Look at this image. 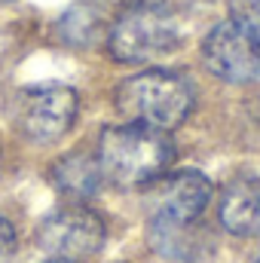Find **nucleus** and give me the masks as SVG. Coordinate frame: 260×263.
Masks as SVG:
<instances>
[{
    "label": "nucleus",
    "mask_w": 260,
    "mask_h": 263,
    "mask_svg": "<svg viewBox=\"0 0 260 263\" xmlns=\"http://www.w3.org/2000/svg\"><path fill=\"white\" fill-rule=\"evenodd\" d=\"M205 67L233 86H248L260 80V46L233 22L214 25L202 40Z\"/></svg>",
    "instance_id": "6"
},
{
    "label": "nucleus",
    "mask_w": 260,
    "mask_h": 263,
    "mask_svg": "<svg viewBox=\"0 0 260 263\" xmlns=\"http://www.w3.org/2000/svg\"><path fill=\"white\" fill-rule=\"evenodd\" d=\"M172 159L175 147L169 135L141 123L104 129L98 141L101 178L117 187H147L169 168Z\"/></svg>",
    "instance_id": "1"
},
{
    "label": "nucleus",
    "mask_w": 260,
    "mask_h": 263,
    "mask_svg": "<svg viewBox=\"0 0 260 263\" xmlns=\"http://www.w3.org/2000/svg\"><path fill=\"white\" fill-rule=\"evenodd\" d=\"M12 251H15V227H12L9 217L0 214V263L6 260Z\"/></svg>",
    "instance_id": "13"
},
{
    "label": "nucleus",
    "mask_w": 260,
    "mask_h": 263,
    "mask_svg": "<svg viewBox=\"0 0 260 263\" xmlns=\"http://www.w3.org/2000/svg\"><path fill=\"white\" fill-rule=\"evenodd\" d=\"M101 168L98 159L86 156V153H67L65 159L55 162L52 168V184L59 187V193H65L73 202H86L98 193L101 187Z\"/></svg>",
    "instance_id": "9"
},
{
    "label": "nucleus",
    "mask_w": 260,
    "mask_h": 263,
    "mask_svg": "<svg viewBox=\"0 0 260 263\" xmlns=\"http://www.w3.org/2000/svg\"><path fill=\"white\" fill-rule=\"evenodd\" d=\"M37 242L52 257H62L70 263L86 260L98 254L104 245V220L83 205H70V208L49 214L40 223Z\"/></svg>",
    "instance_id": "5"
},
{
    "label": "nucleus",
    "mask_w": 260,
    "mask_h": 263,
    "mask_svg": "<svg viewBox=\"0 0 260 263\" xmlns=\"http://www.w3.org/2000/svg\"><path fill=\"white\" fill-rule=\"evenodd\" d=\"M211 199V181L193 172L181 168L172 175H159L156 181L147 184V211L150 220H175V223H190L196 220Z\"/></svg>",
    "instance_id": "7"
},
{
    "label": "nucleus",
    "mask_w": 260,
    "mask_h": 263,
    "mask_svg": "<svg viewBox=\"0 0 260 263\" xmlns=\"http://www.w3.org/2000/svg\"><path fill=\"white\" fill-rule=\"evenodd\" d=\"M46 263H70V260H62V257H52V260H46Z\"/></svg>",
    "instance_id": "14"
},
{
    "label": "nucleus",
    "mask_w": 260,
    "mask_h": 263,
    "mask_svg": "<svg viewBox=\"0 0 260 263\" xmlns=\"http://www.w3.org/2000/svg\"><path fill=\"white\" fill-rule=\"evenodd\" d=\"M80 110V98L70 86L46 83L31 86L15 98V123L25 138L37 144H52L65 138Z\"/></svg>",
    "instance_id": "4"
},
{
    "label": "nucleus",
    "mask_w": 260,
    "mask_h": 263,
    "mask_svg": "<svg viewBox=\"0 0 260 263\" xmlns=\"http://www.w3.org/2000/svg\"><path fill=\"white\" fill-rule=\"evenodd\" d=\"M117 110L129 120L150 129H178L193 110V86L184 73L165 67H147L120 83Z\"/></svg>",
    "instance_id": "2"
},
{
    "label": "nucleus",
    "mask_w": 260,
    "mask_h": 263,
    "mask_svg": "<svg viewBox=\"0 0 260 263\" xmlns=\"http://www.w3.org/2000/svg\"><path fill=\"white\" fill-rule=\"evenodd\" d=\"M205 239L193 233V220L190 223H175V220H150V245L172 257V260L190 263L199 257V245Z\"/></svg>",
    "instance_id": "10"
},
{
    "label": "nucleus",
    "mask_w": 260,
    "mask_h": 263,
    "mask_svg": "<svg viewBox=\"0 0 260 263\" xmlns=\"http://www.w3.org/2000/svg\"><path fill=\"white\" fill-rule=\"evenodd\" d=\"M98 25H101V18L95 15V9H92V6H73V9H67V12H65V18L59 22V31L65 34L67 43L86 46V43H92V37H95Z\"/></svg>",
    "instance_id": "11"
},
{
    "label": "nucleus",
    "mask_w": 260,
    "mask_h": 263,
    "mask_svg": "<svg viewBox=\"0 0 260 263\" xmlns=\"http://www.w3.org/2000/svg\"><path fill=\"white\" fill-rule=\"evenodd\" d=\"M217 217L233 236H260V178L242 175L230 181L217 205Z\"/></svg>",
    "instance_id": "8"
},
{
    "label": "nucleus",
    "mask_w": 260,
    "mask_h": 263,
    "mask_svg": "<svg viewBox=\"0 0 260 263\" xmlns=\"http://www.w3.org/2000/svg\"><path fill=\"white\" fill-rule=\"evenodd\" d=\"M230 22L260 46V0H230Z\"/></svg>",
    "instance_id": "12"
},
{
    "label": "nucleus",
    "mask_w": 260,
    "mask_h": 263,
    "mask_svg": "<svg viewBox=\"0 0 260 263\" xmlns=\"http://www.w3.org/2000/svg\"><path fill=\"white\" fill-rule=\"evenodd\" d=\"M178 43V18L169 3H132L114 22L107 46L123 65H144Z\"/></svg>",
    "instance_id": "3"
}]
</instances>
